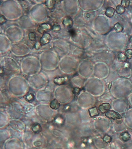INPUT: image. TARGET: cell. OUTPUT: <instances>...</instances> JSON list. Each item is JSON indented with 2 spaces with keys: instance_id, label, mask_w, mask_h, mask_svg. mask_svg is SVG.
Wrapping results in <instances>:
<instances>
[{
  "instance_id": "30bf717a",
  "label": "cell",
  "mask_w": 132,
  "mask_h": 149,
  "mask_svg": "<svg viewBox=\"0 0 132 149\" xmlns=\"http://www.w3.org/2000/svg\"><path fill=\"white\" fill-rule=\"evenodd\" d=\"M129 40L130 42H131V43H132V36L130 38Z\"/></svg>"
},
{
  "instance_id": "3957f363",
  "label": "cell",
  "mask_w": 132,
  "mask_h": 149,
  "mask_svg": "<svg viewBox=\"0 0 132 149\" xmlns=\"http://www.w3.org/2000/svg\"><path fill=\"white\" fill-rule=\"evenodd\" d=\"M115 9L113 7L107 8L105 11V15L109 18H112L114 15Z\"/></svg>"
},
{
  "instance_id": "52a82bcc",
  "label": "cell",
  "mask_w": 132,
  "mask_h": 149,
  "mask_svg": "<svg viewBox=\"0 0 132 149\" xmlns=\"http://www.w3.org/2000/svg\"><path fill=\"white\" fill-rule=\"evenodd\" d=\"M89 111L91 117H93V116H96V115H98V111H97V107H96L91 109H89Z\"/></svg>"
},
{
  "instance_id": "277c9868",
  "label": "cell",
  "mask_w": 132,
  "mask_h": 149,
  "mask_svg": "<svg viewBox=\"0 0 132 149\" xmlns=\"http://www.w3.org/2000/svg\"><path fill=\"white\" fill-rule=\"evenodd\" d=\"M116 12L117 14L122 15L124 13L125 11V8L123 7L121 5H118L116 7Z\"/></svg>"
},
{
  "instance_id": "ba28073f",
  "label": "cell",
  "mask_w": 132,
  "mask_h": 149,
  "mask_svg": "<svg viewBox=\"0 0 132 149\" xmlns=\"http://www.w3.org/2000/svg\"><path fill=\"white\" fill-rule=\"evenodd\" d=\"M125 55L128 59H131L132 58V49H129L126 50L125 52Z\"/></svg>"
},
{
  "instance_id": "8fae6325",
  "label": "cell",
  "mask_w": 132,
  "mask_h": 149,
  "mask_svg": "<svg viewBox=\"0 0 132 149\" xmlns=\"http://www.w3.org/2000/svg\"><path fill=\"white\" fill-rule=\"evenodd\" d=\"M111 84H110V85H109V89H110V87H111Z\"/></svg>"
},
{
  "instance_id": "6da1fadb",
  "label": "cell",
  "mask_w": 132,
  "mask_h": 149,
  "mask_svg": "<svg viewBox=\"0 0 132 149\" xmlns=\"http://www.w3.org/2000/svg\"><path fill=\"white\" fill-rule=\"evenodd\" d=\"M106 116L108 118H112V119H120L122 118V116L117 113L113 111H108L106 113Z\"/></svg>"
},
{
  "instance_id": "7a4b0ae2",
  "label": "cell",
  "mask_w": 132,
  "mask_h": 149,
  "mask_svg": "<svg viewBox=\"0 0 132 149\" xmlns=\"http://www.w3.org/2000/svg\"><path fill=\"white\" fill-rule=\"evenodd\" d=\"M110 108V105L109 103H104L99 106V109L100 111L102 113H104L109 111Z\"/></svg>"
},
{
  "instance_id": "8992f818",
  "label": "cell",
  "mask_w": 132,
  "mask_h": 149,
  "mask_svg": "<svg viewBox=\"0 0 132 149\" xmlns=\"http://www.w3.org/2000/svg\"><path fill=\"white\" fill-rule=\"evenodd\" d=\"M118 60L121 62H125L126 61L127 58L126 55L124 53H119L118 55Z\"/></svg>"
},
{
  "instance_id": "9c48e42d",
  "label": "cell",
  "mask_w": 132,
  "mask_h": 149,
  "mask_svg": "<svg viewBox=\"0 0 132 149\" xmlns=\"http://www.w3.org/2000/svg\"><path fill=\"white\" fill-rule=\"evenodd\" d=\"M130 1L126 0H122L121 1V5L124 8H127L129 6Z\"/></svg>"
},
{
  "instance_id": "5b68a950",
  "label": "cell",
  "mask_w": 132,
  "mask_h": 149,
  "mask_svg": "<svg viewBox=\"0 0 132 149\" xmlns=\"http://www.w3.org/2000/svg\"><path fill=\"white\" fill-rule=\"evenodd\" d=\"M114 30L117 32H121L123 30V27L120 23H116L113 26Z\"/></svg>"
}]
</instances>
